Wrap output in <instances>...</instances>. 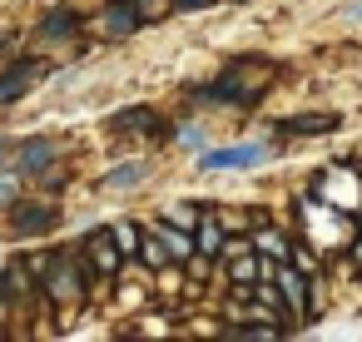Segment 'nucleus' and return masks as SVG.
<instances>
[{
    "instance_id": "f257e3e1",
    "label": "nucleus",
    "mask_w": 362,
    "mask_h": 342,
    "mask_svg": "<svg viewBox=\"0 0 362 342\" xmlns=\"http://www.w3.org/2000/svg\"><path fill=\"white\" fill-rule=\"evenodd\" d=\"M50 164H55V139H25L11 154V169L16 174H45Z\"/></svg>"
},
{
    "instance_id": "f03ea898",
    "label": "nucleus",
    "mask_w": 362,
    "mask_h": 342,
    "mask_svg": "<svg viewBox=\"0 0 362 342\" xmlns=\"http://www.w3.org/2000/svg\"><path fill=\"white\" fill-rule=\"evenodd\" d=\"M263 159H268L263 144H233V149H209L199 169H253V164H263Z\"/></svg>"
},
{
    "instance_id": "7ed1b4c3",
    "label": "nucleus",
    "mask_w": 362,
    "mask_h": 342,
    "mask_svg": "<svg viewBox=\"0 0 362 342\" xmlns=\"http://www.w3.org/2000/svg\"><path fill=\"white\" fill-rule=\"evenodd\" d=\"M40 80V65L35 60H21V65H11L6 75H0V105H16L30 85Z\"/></svg>"
},
{
    "instance_id": "20e7f679",
    "label": "nucleus",
    "mask_w": 362,
    "mask_h": 342,
    "mask_svg": "<svg viewBox=\"0 0 362 342\" xmlns=\"http://www.w3.org/2000/svg\"><path fill=\"white\" fill-rule=\"evenodd\" d=\"M45 293H50L55 302H75V297H80V273L70 268L65 253L55 258V268H50V278H45Z\"/></svg>"
},
{
    "instance_id": "39448f33",
    "label": "nucleus",
    "mask_w": 362,
    "mask_h": 342,
    "mask_svg": "<svg viewBox=\"0 0 362 342\" xmlns=\"http://www.w3.org/2000/svg\"><path fill=\"white\" fill-rule=\"evenodd\" d=\"M60 213L50 204H16V233H50Z\"/></svg>"
},
{
    "instance_id": "423d86ee",
    "label": "nucleus",
    "mask_w": 362,
    "mask_h": 342,
    "mask_svg": "<svg viewBox=\"0 0 362 342\" xmlns=\"http://www.w3.org/2000/svg\"><path fill=\"white\" fill-rule=\"evenodd\" d=\"M278 288H283V297H288L293 317H303V312H308V273L283 263V268H278Z\"/></svg>"
},
{
    "instance_id": "0eeeda50",
    "label": "nucleus",
    "mask_w": 362,
    "mask_h": 342,
    "mask_svg": "<svg viewBox=\"0 0 362 342\" xmlns=\"http://www.w3.org/2000/svg\"><path fill=\"white\" fill-rule=\"evenodd\" d=\"M105 30H110V35H134V30H139V11L129 6V0H110Z\"/></svg>"
},
{
    "instance_id": "6e6552de",
    "label": "nucleus",
    "mask_w": 362,
    "mask_h": 342,
    "mask_svg": "<svg viewBox=\"0 0 362 342\" xmlns=\"http://www.w3.org/2000/svg\"><path fill=\"white\" fill-rule=\"evenodd\" d=\"M90 253H95V268H100V273H115L119 258H124V248L115 243V233H95V238H90Z\"/></svg>"
},
{
    "instance_id": "1a4fd4ad",
    "label": "nucleus",
    "mask_w": 362,
    "mask_h": 342,
    "mask_svg": "<svg viewBox=\"0 0 362 342\" xmlns=\"http://www.w3.org/2000/svg\"><path fill=\"white\" fill-rule=\"evenodd\" d=\"M110 129H115V134H134V129H159V119H154V110L139 105V110H119V114L110 119Z\"/></svg>"
},
{
    "instance_id": "9d476101",
    "label": "nucleus",
    "mask_w": 362,
    "mask_h": 342,
    "mask_svg": "<svg viewBox=\"0 0 362 342\" xmlns=\"http://www.w3.org/2000/svg\"><path fill=\"white\" fill-rule=\"evenodd\" d=\"M75 25H80V16H75V11H70V6H65V11H55V16H45V20H40V30H35V35H40V40H60V35H70V30H75Z\"/></svg>"
},
{
    "instance_id": "9b49d317",
    "label": "nucleus",
    "mask_w": 362,
    "mask_h": 342,
    "mask_svg": "<svg viewBox=\"0 0 362 342\" xmlns=\"http://www.w3.org/2000/svg\"><path fill=\"white\" fill-rule=\"evenodd\" d=\"M288 129L293 134H327V129H337V119L332 114H298V119H288Z\"/></svg>"
},
{
    "instance_id": "f8f14e48",
    "label": "nucleus",
    "mask_w": 362,
    "mask_h": 342,
    "mask_svg": "<svg viewBox=\"0 0 362 342\" xmlns=\"http://www.w3.org/2000/svg\"><path fill=\"white\" fill-rule=\"evenodd\" d=\"M144 174H149V164H124V169H110V174H105V189H134Z\"/></svg>"
},
{
    "instance_id": "ddd939ff",
    "label": "nucleus",
    "mask_w": 362,
    "mask_h": 342,
    "mask_svg": "<svg viewBox=\"0 0 362 342\" xmlns=\"http://www.w3.org/2000/svg\"><path fill=\"white\" fill-rule=\"evenodd\" d=\"M223 248V228L214 218H199V253H218Z\"/></svg>"
},
{
    "instance_id": "4468645a",
    "label": "nucleus",
    "mask_w": 362,
    "mask_h": 342,
    "mask_svg": "<svg viewBox=\"0 0 362 342\" xmlns=\"http://www.w3.org/2000/svg\"><path fill=\"white\" fill-rule=\"evenodd\" d=\"M154 238H159V243H169V253H179V258H189V253H194V243H189L179 228H169V223H159V228H154Z\"/></svg>"
},
{
    "instance_id": "2eb2a0df",
    "label": "nucleus",
    "mask_w": 362,
    "mask_h": 342,
    "mask_svg": "<svg viewBox=\"0 0 362 342\" xmlns=\"http://www.w3.org/2000/svg\"><path fill=\"white\" fill-rule=\"evenodd\" d=\"M253 248H258V253H273V258H283V253H288L283 233H273V228H258V233H253Z\"/></svg>"
},
{
    "instance_id": "dca6fc26",
    "label": "nucleus",
    "mask_w": 362,
    "mask_h": 342,
    "mask_svg": "<svg viewBox=\"0 0 362 342\" xmlns=\"http://www.w3.org/2000/svg\"><path fill=\"white\" fill-rule=\"evenodd\" d=\"M115 243H119L124 253H134V248H139V228H134V223H115Z\"/></svg>"
},
{
    "instance_id": "f3484780",
    "label": "nucleus",
    "mask_w": 362,
    "mask_h": 342,
    "mask_svg": "<svg viewBox=\"0 0 362 342\" xmlns=\"http://www.w3.org/2000/svg\"><path fill=\"white\" fill-rule=\"evenodd\" d=\"M169 218H174V223H179V228H194V223H199V218H204V213H199V208H194V204H179V208H174V213H169Z\"/></svg>"
},
{
    "instance_id": "a211bd4d",
    "label": "nucleus",
    "mask_w": 362,
    "mask_h": 342,
    "mask_svg": "<svg viewBox=\"0 0 362 342\" xmlns=\"http://www.w3.org/2000/svg\"><path fill=\"white\" fill-rule=\"evenodd\" d=\"M16 194H21V179L11 169V174H0V204H16Z\"/></svg>"
},
{
    "instance_id": "6ab92c4d",
    "label": "nucleus",
    "mask_w": 362,
    "mask_h": 342,
    "mask_svg": "<svg viewBox=\"0 0 362 342\" xmlns=\"http://www.w3.org/2000/svg\"><path fill=\"white\" fill-rule=\"evenodd\" d=\"M293 268H303V273H317V258H313L308 248H298V253H293Z\"/></svg>"
},
{
    "instance_id": "aec40b11",
    "label": "nucleus",
    "mask_w": 362,
    "mask_h": 342,
    "mask_svg": "<svg viewBox=\"0 0 362 342\" xmlns=\"http://www.w3.org/2000/svg\"><path fill=\"white\" fill-rule=\"evenodd\" d=\"M179 139H184V144H204V129H199V124H184Z\"/></svg>"
},
{
    "instance_id": "412c9836",
    "label": "nucleus",
    "mask_w": 362,
    "mask_h": 342,
    "mask_svg": "<svg viewBox=\"0 0 362 342\" xmlns=\"http://www.w3.org/2000/svg\"><path fill=\"white\" fill-rule=\"evenodd\" d=\"M144 263H154V268H159V263H164V248H159V243H154V238H149V243H144Z\"/></svg>"
},
{
    "instance_id": "4be33fe9",
    "label": "nucleus",
    "mask_w": 362,
    "mask_h": 342,
    "mask_svg": "<svg viewBox=\"0 0 362 342\" xmlns=\"http://www.w3.org/2000/svg\"><path fill=\"white\" fill-rule=\"evenodd\" d=\"M209 0H179V11H204Z\"/></svg>"
},
{
    "instance_id": "5701e85b",
    "label": "nucleus",
    "mask_w": 362,
    "mask_h": 342,
    "mask_svg": "<svg viewBox=\"0 0 362 342\" xmlns=\"http://www.w3.org/2000/svg\"><path fill=\"white\" fill-rule=\"evenodd\" d=\"M357 228H362V218H357Z\"/></svg>"
}]
</instances>
